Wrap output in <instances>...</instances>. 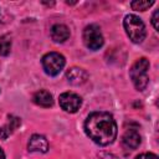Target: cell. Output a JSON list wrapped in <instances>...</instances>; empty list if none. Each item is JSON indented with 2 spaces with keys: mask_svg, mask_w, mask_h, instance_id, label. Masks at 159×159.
Here are the masks:
<instances>
[{
  "mask_svg": "<svg viewBox=\"0 0 159 159\" xmlns=\"http://www.w3.org/2000/svg\"><path fill=\"white\" fill-rule=\"evenodd\" d=\"M86 134L98 145H108L117 137V123L107 112H93L84 122Z\"/></svg>",
  "mask_w": 159,
  "mask_h": 159,
  "instance_id": "cell-1",
  "label": "cell"
},
{
  "mask_svg": "<svg viewBox=\"0 0 159 159\" xmlns=\"http://www.w3.org/2000/svg\"><path fill=\"white\" fill-rule=\"evenodd\" d=\"M158 15H159V11L155 10L154 14H153V17H152V24H153V26H154V29H155L157 31H158V29H159V25H158Z\"/></svg>",
  "mask_w": 159,
  "mask_h": 159,
  "instance_id": "cell-16",
  "label": "cell"
},
{
  "mask_svg": "<svg viewBox=\"0 0 159 159\" xmlns=\"http://www.w3.org/2000/svg\"><path fill=\"white\" fill-rule=\"evenodd\" d=\"M32 101H34L35 104H37L40 107H45V108H48L53 104L52 94L48 91H45V89H40V91L35 92L34 96H32Z\"/></svg>",
  "mask_w": 159,
  "mask_h": 159,
  "instance_id": "cell-12",
  "label": "cell"
},
{
  "mask_svg": "<svg viewBox=\"0 0 159 159\" xmlns=\"http://www.w3.org/2000/svg\"><path fill=\"white\" fill-rule=\"evenodd\" d=\"M83 42L89 50H99L103 46L104 39L101 32V29L97 25H88L83 30Z\"/></svg>",
  "mask_w": 159,
  "mask_h": 159,
  "instance_id": "cell-5",
  "label": "cell"
},
{
  "mask_svg": "<svg viewBox=\"0 0 159 159\" xmlns=\"http://www.w3.org/2000/svg\"><path fill=\"white\" fill-rule=\"evenodd\" d=\"M66 77H67V81L71 84L81 86V84H83L87 81L88 73L83 68H81V67H71L66 72Z\"/></svg>",
  "mask_w": 159,
  "mask_h": 159,
  "instance_id": "cell-7",
  "label": "cell"
},
{
  "mask_svg": "<svg viewBox=\"0 0 159 159\" xmlns=\"http://www.w3.org/2000/svg\"><path fill=\"white\" fill-rule=\"evenodd\" d=\"M154 4L153 0L148 1V0H135V1H132L130 2V6L133 10H137V11H145L147 9H149L152 5Z\"/></svg>",
  "mask_w": 159,
  "mask_h": 159,
  "instance_id": "cell-14",
  "label": "cell"
},
{
  "mask_svg": "<svg viewBox=\"0 0 159 159\" xmlns=\"http://www.w3.org/2000/svg\"><path fill=\"white\" fill-rule=\"evenodd\" d=\"M0 159H5V153L1 148H0Z\"/></svg>",
  "mask_w": 159,
  "mask_h": 159,
  "instance_id": "cell-17",
  "label": "cell"
},
{
  "mask_svg": "<svg viewBox=\"0 0 159 159\" xmlns=\"http://www.w3.org/2000/svg\"><path fill=\"white\" fill-rule=\"evenodd\" d=\"M29 152H39V153H46L48 150V142L43 135L34 134L27 144Z\"/></svg>",
  "mask_w": 159,
  "mask_h": 159,
  "instance_id": "cell-8",
  "label": "cell"
},
{
  "mask_svg": "<svg viewBox=\"0 0 159 159\" xmlns=\"http://www.w3.org/2000/svg\"><path fill=\"white\" fill-rule=\"evenodd\" d=\"M11 50V39L7 35L0 37V56H7Z\"/></svg>",
  "mask_w": 159,
  "mask_h": 159,
  "instance_id": "cell-13",
  "label": "cell"
},
{
  "mask_svg": "<svg viewBox=\"0 0 159 159\" xmlns=\"http://www.w3.org/2000/svg\"><path fill=\"white\" fill-rule=\"evenodd\" d=\"M51 37L55 42H65L70 37V29L63 24H56L51 27Z\"/></svg>",
  "mask_w": 159,
  "mask_h": 159,
  "instance_id": "cell-11",
  "label": "cell"
},
{
  "mask_svg": "<svg viewBox=\"0 0 159 159\" xmlns=\"http://www.w3.org/2000/svg\"><path fill=\"white\" fill-rule=\"evenodd\" d=\"M149 61L145 57L137 60L129 70L130 80L138 91H143L149 83Z\"/></svg>",
  "mask_w": 159,
  "mask_h": 159,
  "instance_id": "cell-2",
  "label": "cell"
},
{
  "mask_svg": "<svg viewBox=\"0 0 159 159\" xmlns=\"http://www.w3.org/2000/svg\"><path fill=\"white\" fill-rule=\"evenodd\" d=\"M135 159H158V155L154 153H143L135 157Z\"/></svg>",
  "mask_w": 159,
  "mask_h": 159,
  "instance_id": "cell-15",
  "label": "cell"
},
{
  "mask_svg": "<svg viewBox=\"0 0 159 159\" xmlns=\"http://www.w3.org/2000/svg\"><path fill=\"white\" fill-rule=\"evenodd\" d=\"M21 124V119L19 117L15 116H9L7 118V123L4 124L2 127H0V138L1 139H6L10 134H12V132L15 129H17Z\"/></svg>",
  "mask_w": 159,
  "mask_h": 159,
  "instance_id": "cell-10",
  "label": "cell"
},
{
  "mask_svg": "<svg viewBox=\"0 0 159 159\" xmlns=\"http://www.w3.org/2000/svg\"><path fill=\"white\" fill-rule=\"evenodd\" d=\"M58 102L63 111H66L68 113H75L80 109V107L82 104V98L73 92H65L60 96Z\"/></svg>",
  "mask_w": 159,
  "mask_h": 159,
  "instance_id": "cell-6",
  "label": "cell"
},
{
  "mask_svg": "<svg viewBox=\"0 0 159 159\" xmlns=\"http://www.w3.org/2000/svg\"><path fill=\"white\" fill-rule=\"evenodd\" d=\"M122 143L128 149H137L140 144V135L135 129H128L122 137Z\"/></svg>",
  "mask_w": 159,
  "mask_h": 159,
  "instance_id": "cell-9",
  "label": "cell"
},
{
  "mask_svg": "<svg viewBox=\"0 0 159 159\" xmlns=\"http://www.w3.org/2000/svg\"><path fill=\"white\" fill-rule=\"evenodd\" d=\"M42 67L48 76H57L65 67L66 60L58 52H48L42 57Z\"/></svg>",
  "mask_w": 159,
  "mask_h": 159,
  "instance_id": "cell-4",
  "label": "cell"
},
{
  "mask_svg": "<svg viewBox=\"0 0 159 159\" xmlns=\"http://www.w3.org/2000/svg\"><path fill=\"white\" fill-rule=\"evenodd\" d=\"M123 26H124V30L129 40H132V42L134 43L143 42V40L147 36V30H145V25L142 21V19H139L137 15L129 14L124 17Z\"/></svg>",
  "mask_w": 159,
  "mask_h": 159,
  "instance_id": "cell-3",
  "label": "cell"
}]
</instances>
